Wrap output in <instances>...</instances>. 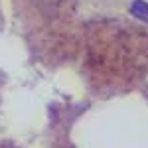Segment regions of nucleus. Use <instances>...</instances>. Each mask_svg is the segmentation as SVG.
<instances>
[{
    "instance_id": "nucleus-1",
    "label": "nucleus",
    "mask_w": 148,
    "mask_h": 148,
    "mask_svg": "<svg viewBox=\"0 0 148 148\" xmlns=\"http://www.w3.org/2000/svg\"><path fill=\"white\" fill-rule=\"evenodd\" d=\"M130 12L136 16L138 20L148 22V4L144 2V0H134V2L130 4Z\"/></svg>"
}]
</instances>
